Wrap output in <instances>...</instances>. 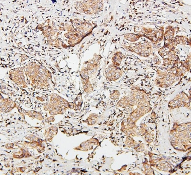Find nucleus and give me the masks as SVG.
<instances>
[{"mask_svg":"<svg viewBox=\"0 0 191 175\" xmlns=\"http://www.w3.org/2000/svg\"><path fill=\"white\" fill-rule=\"evenodd\" d=\"M175 34V29L171 26H168L167 28V31L164 34V41L168 42L174 39V35Z\"/></svg>","mask_w":191,"mask_h":175,"instance_id":"obj_1","label":"nucleus"},{"mask_svg":"<svg viewBox=\"0 0 191 175\" xmlns=\"http://www.w3.org/2000/svg\"><path fill=\"white\" fill-rule=\"evenodd\" d=\"M142 37L140 34H128L125 36V37L127 40H128L131 42H135L138 40L139 38Z\"/></svg>","mask_w":191,"mask_h":175,"instance_id":"obj_2","label":"nucleus"}]
</instances>
